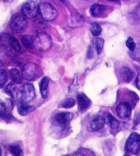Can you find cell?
<instances>
[{
	"instance_id": "6da1fadb",
	"label": "cell",
	"mask_w": 140,
	"mask_h": 156,
	"mask_svg": "<svg viewBox=\"0 0 140 156\" xmlns=\"http://www.w3.org/2000/svg\"><path fill=\"white\" fill-rule=\"evenodd\" d=\"M33 45L36 49L41 51H47L52 46V39L46 33H39L33 39Z\"/></svg>"
},
{
	"instance_id": "7a4b0ae2",
	"label": "cell",
	"mask_w": 140,
	"mask_h": 156,
	"mask_svg": "<svg viewBox=\"0 0 140 156\" xmlns=\"http://www.w3.org/2000/svg\"><path fill=\"white\" fill-rule=\"evenodd\" d=\"M39 12L44 20L51 21L58 16V11L52 4L48 2H40L39 4Z\"/></svg>"
},
{
	"instance_id": "3957f363",
	"label": "cell",
	"mask_w": 140,
	"mask_h": 156,
	"mask_svg": "<svg viewBox=\"0 0 140 156\" xmlns=\"http://www.w3.org/2000/svg\"><path fill=\"white\" fill-rule=\"evenodd\" d=\"M35 96L36 90L32 83L24 84L17 93V97L21 102L29 103L34 99Z\"/></svg>"
},
{
	"instance_id": "277c9868",
	"label": "cell",
	"mask_w": 140,
	"mask_h": 156,
	"mask_svg": "<svg viewBox=\"0 0 140 156\" xmlns=\"http://www.w3.org/2000/svg\"><path fill=\"white\" fill-rule=\"evenodd\" d=\"M140 149V134L132 133L128 138L125 145V150L127 154H137Z\"/></svg>"
},
{
	"instance_id": "5b68a950",
	"label": "cell",
	"mask_w": 140,
	"mask_h": 156,
	"mask_svg": "<svg viewBox=\"0 0 140 156\" xmlns=\"http://www.w3.org/2000/svg\"><path fill=\"white\" fill-rule=\"evenodd\" d=\"M21 11L26 18H34L39 11V4L33 0H29L22 5Z\"/></svg>"
},
{
	"instance_id": "8992f818",
	"label": "cell",
	"mask_w": 140,
	"mask_h": 156,
	"mask_svg": "<svg viewBox=\"0 0 140 156\" xmlns=\"http://www.w3.org/2000/svg\"><path fill=\"white\" fill-rule=\"evenodd\" d=\"M27 22L26 16L23 15H16L12 19L10 22V28L14 32L21 33L26 30Z\"/></svg>"
},
{
	"instance_id": "52a82bcc",
	"label": "cell",
	"mask_w": 140,
	"mask_h": 156,
	"mask_svg": "<svg viewBox=\"0 0 140 156\" xmlns=\"http://www.w3.org/2000/svg\"><path fill=\"white\" fill-rule=\"evenodd\" d=\"M39 73V68L34 63H27L22 69V76L25 80L31 81L35 80Z\"/></svg>"
},
{
	"instance_id": "ba28073f",
	"label": "cell",
	"mask_w": 140,
	"mask_h": 156,
	"mask_svg": "<svg viewBox=\"0 0 140 156\" xmlns=\"http://www.w3.org/2000/svg\"><path fill=\"white\" fill-rule=\"evenodd\" d=\"M131 111L132 109H131V105L127 102L120 103L116 108V113L120 118H128L131 115Z\"/></svg>"
},
{
	"instance_id": "9c48e42d",
	"label": "cell",
	"mask_w": 140,
	"mask_h": 156,
	"mask_svg": "<svg viewBox=\"0 0 140 156\" xmlns=\"http://www.w3.org/2000/svg\"><path fill=\"white\" fill-rule=\"evenodd\" d=\"M72 118H73V115L69 112H59L55 116L56 121L62 126H66L67 124H68Z\"/></svg>"
},
{
	"instance_id": "30bf717a",
	"label": "cell",
	"mask_w": 140,
	"mask_h": 156,
	"mask_svg": "<svg viewBox=\"0 0 140 156\" xmlns=\"http://www.w3.org/2000/svg\"><path fill=\"white\" fill-rule=\"evenodd\" d=\"M77 102H78V108L81 112L86 110L90 106L91 101L88 97L84 93H79L77 94Z\"/></svg>"
},
{
	"instance_id": "8fae6325",
	"label": "cell",
	"mask_w": 140,
	"mask_h": 156,
	"mask_svg": "<svg viewBox=\"0 0 140 156\" xmlns=\"http://www.w3.org/2000/svg\"><path fill=\"white\" fill-rule=\"evenodd\" d=\"M105 119L101 116L96 115L92 117L90 122V126L94 132L99 131L104 127Z\"/></svg>"
},
{
	"instance_id": "7c38bea8",
	"label": "cell",
	"mask_w": 140,
	"mask_h": 156,
	"mask_svg": "<svg viewBox=\"0 0 140 156\" xmlns=\"http://www.w3.org/2000/svg\"><path fill=\"white\" fill-rule=\"evenodd\" d=\"M84 22L83 18L82 15H75L70 16L68 20V25L71 27H80Z\"/></svg>"
},
{
	"instance_id": "4fadbf2b",
	"label": "cell",
	"mask_w": 140,
	"mask_h": 156,
	"mask_svg": "<svg viewBox=\"0 0 140 156\" xmlns=\"http://www.w3.org/2000/svg\"><path fill=\"white\" fill-rule=\"evenodd\" d=\"M106 10V6L102 4H94L92 5L90 9H89V12L91 15L94 17H99L100 15H103V13L105 12Z\"/></svg>"
},
{
	"instance_id": "5bb4252c",
	"label": "cell",
	"mask_w": 140,
	"mask_h": 156,
	"mask_svg": "<svg viewBox=\"0 0 140 156\" xmlns=\"http://www.w3.org/2000/svg\"><path fill=\"white\" fill-rule=\"evenodd\" d=\"M49 80L47 77H44L41 80L40 83V90L42 94V97L44 99H46L48 96V90H49Z\"/></svg>"
},
{
	"instance_id": "9a60e30c",
	"label": "cell",
	"mask_w": 140,
	"mask_h": 156,
	"mask_svg": "<svg viewBox=\"0 0 140 156\" xmlns=\"http://www.w3.org/2000/svg\"><path fill=\"white\" fill-rule=\"evenodd\" d=\"M21 41L23 45L27 49H32L33 45V39L29 35H23L21 37Z\"/></svg>"
},
{
	"instance_id": "2e32d148",
	"label": "cell",
	"mask_w": 140,
	"mask_h": 156,
	"mask_svg": "<svg viewBox=\"0 0 140 156\" xmlns=\"http://www.w3.org/2000/svg\"><path fill=\"white\" fill-rule=\"evenodd\" d=\"M10 78L13 82L16 83H20L22 81V73L21 74L20 72L16 69H13L12 70H10Z\"/></svg>"
},
{
	"instance_id": "e0dca14e",
	"label": "cell",
	"mask_w": 140,
	"mask_h": 156,
	"mask_svg": "<svg viewBox=\"0 0 140 156\" xmlns=\"http://www.w3.org/2000/svg\"><path fill=\"white\" fill-rule=\"evenodd\" d=\"M32 108L27 104V103L20 102L18 106V112L21 116H26L32 110Z\"/></svg>"
},
{
	"instance_id": "ac0fdd59",
	"label": "cell",
	"mask_w": 140,
	"mask_h": 156,
	"mask_svg": "<svg viewBox=\"0 0 140 156\" xmlns=\"http://www.w3.org/2000/svg\"><path fill=\"white\" fill-rule=\"evenodd\" d=\"M121 74L125 82H130V81L133 79L134 76V73L128 67H123L121 69Z\"/></svg>"
},
{
	"instance_id": "d6986e66",
	"label": "cell",
	"mask_w": 140,
	"mask_h": 156,
	"mask_svg": "<svg viewBox=\"0 0 140 156\" xmlns=\"http://www.w3.org/2000/svg\"><path fill=\"white\" fill-rule=\"evenodd\" d=\"M93 43L98 54H100L102 52L103 47H104V40L100 38H96L94 39Z\"/></svg>"
},
{
	"instance_id": "ffe728a7",
	"label": "cell",
	"mask_w": 140,
	"mask_h": 156,
	"mask_svg": "<svg viewBox=\"0 0 140 156\" xmlns=\"http://www.w3.org/2000/svg\"><path fill=\"white\" fill-rule=\"evenodd\" d=\"M107 119L108 121V123L110 125V127H111L112 129L116 130L120 126L119 122L117 121V119H115L114 117L111 115V114H107Z\"/></svg>"
},
{
	"instance_id": "44dd1931",
	"label": "cell",
	"mask_w": 140,
	"mask_h": 156,
	"mask_svg": "<svg viewBox=\"0 0 140 156\" xmlns=\"http://www.w3.org/2000/svg\"><path fill=\"white\" fill-rule=\"evenodd\" d=\"M8 43H9L10 47L14 50H15V51H18L21 50V44L19 43L18 40H16L15 37H10L8 38Z\"/></svg>"
},
{
	"instance_id": "7402d4cb",
	"label": "cell",
	"mask_w": 140,
	"mask_h": 156,
	"mask_svg": "<svg viewBox=\"0 0 140 156\" xmlns=\"http://www.w3.org/2000/svg\"><path fill=\"white\" fill-rule=\"evenodd\" d=\"M90 30H91V32L92 35L95 36V37H98V36H99L102 32L101 26H100V24L97 23H92Z\"/></svg>"
},
{
	"instance_id": "603a6c76",
	"label": "cell",
	"mask_w": 140,
	"mask_h": 156,
	"mask_svg": "<svg viewBox=\"0 0 140 156\" xmlns=\"http://www.w3.org/2000/svg\"><path fill=\"white\" fill-rule=\"evenodd\" d=\"M76 104L75 100L72 98H68L64 100V101L61 103V106L64 108H71L74 106Z\"/></svg>"
},
{
	"instance_id": "cb8c5ba5",
	"label": "cell",
	"mask_w": 140,
	"mask_h": 156,
	"mask_svg": "<svg viewBox=\"0 0 140 156\" xmlns=\"http://www.w3.org/2000/svg\"><path fill=\"white\" fill-rule=\"evenodd\" d=\"M10 151L14 155H21L23 154V151H22L21 147L16 145V144L10 146Z\"/></svg>"
},
{
	"instance_id": "d4e9b609",
	"label": "cell",
	"mask_w": 140,
	"mask_h": 156,
	"mask_svg": "<svg viewBox=\"0 0 140 156\" xmlns=\"http://www.w3.org/2000/svg\"><path fill=\"white\" fill-rule=\"evenodd\" d=\"M126 44H127V47L128 49L131 51H134L136 49V44L132 38L129 37L127 39V42H126Z\"/></svg>"
},
{
	"instance_id": "484cf974",
	"label": "cell",
	"mask_w": 140,
	"mask_h": 156,
	"mask_svg": "<svg viewBox=\"0 0 140 156\" xmlns=\"http://www.w3.org/2000/svg\"><path fill=\"white\" fill-rule=\"evenodd\" d=\"M0 115H1V116L2 117H6L10 116V114L8 112V111L7 110V108L5 106V105L4 104V103H1V105H0Z\"/></svg>"
},
{
	"instance_id": "4316f807",
	"label": "cell",
	"mask_w": 140,
	"mask_h": 156,
	"mask_svg": "<svg viewBox=\"0 0 140 156\" xmlns=\"http://www.w3.org/2000/svg\"><path fill=\"white\" fill-rule=\"evenodd\" d=\"M8 74L4 70L0 71V86H3L7 80Z\"/></svg>"
},
{
	"instance_id": "83f0119b",
	"label": "cell",
	"mask_w": 140,
	"mask_h": 156,
	"mask_svg": "<svg viewBox=\"0 0 140 156\" xmlns=\"http://www.w3.org/2000/svg\"><path fill=\"white\" fill-rule=\"evenodd\" d=\"M6 92L10 94V96L14 97V94L16 93V86L13 84V83H10L9 85H8L6 87Z\"/></svg>"
},
{
	"instance_id": "f1b7e54d",
	"label": "cell",
	"mask_w": 140,
	"mask_h": 156,
	"mask_svg": "<svg viewBox=\"0 0 140 156\" xmlns=\"http://www.w3.org/2000/svg\"><path fill=\"white\" fill-rule=\"evenodd\" d=\"M136 86L139 90H140V73L136 78Z\"/></svg>"
},
{
	"instance_id": "f546056e",
	"label": "cell",
	"mask_w": 140,
	"mask_h": 156,
	"mask_svg": "<svg viewBox=\"0 0 140 156\" xmlns=\"http://www.w3.org/2000/svg\"><path fill=\"white\" fill-rule=\"evenodd\" d=\"M5 2H12L13 0H4Z\"/></svg>"
},
{
	"instance_id": "4dcf8cb0",
	"label": "cell",
	"mask_w": 140,
	"mask_h": 156,
	"mask_svg": "<svg viewBox=\"0 0 140 156\" xmlns=\"http://www.w3.org/2000/svg\"><path fill=\"white\" fill-rule=\"evenodd\" d=\"M107 1H110V2H116L117 0H107Z\"/></svg>"
},
{
	"instance_id": "1f68e13d",
	"label": "cell",
	"mask_w": 140,
	"mask_h": 156,
	"mask_svg": "<svg viewBox=\"0 0 140 156\" xmlns=\"http://www.w3.org/2000/svg\"><path fill=\"white\" fill-rule=\"evenodd\" d=\"M124 1H130V0H124Z\"/></svg>"
}]
</instances>
